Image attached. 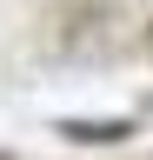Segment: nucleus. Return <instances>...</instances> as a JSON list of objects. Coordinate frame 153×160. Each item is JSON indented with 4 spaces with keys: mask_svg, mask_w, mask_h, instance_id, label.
Instances as JSON below:
<instances>
[{
    "mask_svg": "<svg viewBox=\"0 0 153 160\" xmlns=\"http://www.w3.org/2000/svg\"><path fill=\"white\" fill-rule=\"evenodd\" d=\"M60 133L73 140V147H120V140L133 133V120H60Z\"/></svg>",
    "mask_w": 153,
    "mask_h": 160,
    "instance_id": "1",
    "label": "nucleus"
},
{
    "mask_svg": "<svg viewBox=\"0 0 153 160\" xmlns=\"http://www.w3.org/2000/svg\"><path fill=\"white\" fill-rule=\"evenodd\" d=\"M0 160H7V153H0Z\"/></svg>",
    "mask_w": 153,
    "mask_h": 160,
    "instance_id": "2",
    "label": "nucleus"
}]
</instances>
